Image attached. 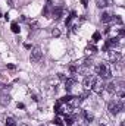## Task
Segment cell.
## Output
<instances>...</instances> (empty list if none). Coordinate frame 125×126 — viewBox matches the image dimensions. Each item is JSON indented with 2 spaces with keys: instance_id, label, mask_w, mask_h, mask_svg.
<instances>
[{
  "instance_id": "6da1fadb",
  "label": "cell",
  "mask_w": 125,
  "mask_h": 126,
  "mask_svg": "<svg viewBox=\"0 0 125 126\" xmlns=\"http://www.w3.org/2000/svg\"><path fill=\"white\" fill-rule=\"evenodd\" d=\"M107 110H109V113H110V114H113V116H116L118 113L124 111V100H122V98H119V100L110 101V103L107 104Z\"/></svg>"
},
{
  "instance_id": "7a4b0ae2",
  "label": "cell",
  "mask_w": 125,
  "mask_h": 126,
  "mask_svg": "<svg viewBox=\"0 0 125 126\" xmlns=\"http://www.w3.org/2000/svg\"><path fill=\"white\" fill-rule=\"evenodd\" d=\"M96 73H97L102 79H110V76H112V72H110V69H109V66H107L106 63H100V64L96 67Z\"/></svg>"
},
{
  "instance_id": "3957f363",
  "label": "cell",
  "mask_w": 125,
  "mask_h": 126,
  "mask_svg": "<svg viewBox=\"0 0 125 126\" xmlns=\"http://www.w3.org/2000/svg\"><path fill=\"white\" fill-rule=\"evenodd\" d=\"M91 90H93L96 94H102V93H103L104 84H103V79H102V78H94L93 85H91Z\"/></svg>"
},
{
  "instance_id": "277c9868",
  "label": "cell",
  "mask_w": 125,
  "mask_h": 126,
  "mask_svg": "<svg viewBox=\"0 0 125 126\" xmlns=\"http://www.w3.org/2000/svg\"><path fill=\"white\" fill-rule=\"evenodd\" d=\"M41 57H43V53H41V48L38 47V46H35V47H32L31 48V56H30V59H31L32 63H38L41 60Z\"/></svg>"
},
{
  "instance_id": "5b68a950",
  "label": "cell",
  "mask_w": 125,
  "mask_h": 126,
  "mask_svg": "<svg viewBox=\"0 0 125 126\" xmlns=\"http://www.w3.org/2000/svg\"><path fill=\"white\" fill-rule=\"evenodd\" d=\"M118 46H119V37L109 38V40H106V43L103 46V51H107L109 48H113V47H118Z\"/></svg>"
},
{
  "instance_id": "8992f818",
  "label": "cell",
  "mask_w": 125,
  "mask_h": 126,
  "mask_svg": "<svg viewBox=\"0 0 125 126\" xmlns=\"http://www.w3.org/2000/svg\"><path fill=\"white\" fill-rule=\"evenodd\" d=\"M110 62L113 63V64H119V63L122 62V53L121 51H110Z\"/></svg>"
},
{
  "instance_id": "52a82bcc",
  "label": "cell",
  "mask_w": 125,
  "mask_h": 126,
  "mask_svg": "<svg viewBox=\"0 0 125 126\" xmlns=\"http://www.w3.org/2000/svg\"><path fill=\"white\" fill-rule=\"evenodd\" d=\"M62 13H63V9L61 6H58V7H53V9H52V15H50V16H52L55 21H59L61 16H62Z\"/></svg>"
},
{
  "instance_id": "ba28073f",
  "label": "cell",
  "mask_w": 125,
  "mask_h": 126,
  "mask_svg": "<svg viewBox=\"0 0 125 126\" xmlns=\"http://www.w3.org/2000/svg\"><path fill=\"white\" fill-rule=\"evenodd\" d=\"M93 81H94V76L93 75H87L85 78H84V81H83V87H84V90H90L91 88V85H93Z\"/></svg>"
},
{
  "instance_id": "9c48e42d",
  "label": "cell",
  "mask_w": 125,
  "mask_h": 126,
  "mask_svg": "<svg viewBox=\"0 0 125 126\" xmlns=\"http://www.w3.org/2000/svg\"><path fill=\"white\" fill-rule=\"evenodd\" d=\"M77 84V79L75 78H66V81H65V90L66 91H71L72 90V85H75Z\"/></svg>"
},
{
  "instance_id": "30bf717a",
  "label": "cell",
  "mask_w": 125,
  "mask_h": 126,
  "mask_svg": "<svg viewBox=\"0 0 125 126\" xmlns=\"http://www.w3.org/2000/svg\"><path fill=\"white\" fill-rule=\"evenodd\" d=\"M100 21H102L103 24H107V22H110V21H112V15H110L109 12H104V13H102Z\"/></svg>"
},
{
  "instance_id": "8fae6325",
  "label": "cell",
  "mask_w": 125,
  "mask_h": 126,
  "mask_svg": "<svg viewBox=\"0 0 125 126\" xmlns=\"http://www.w3.org/2000/svg\"><path fill=\"white\" fill-rule=\"evenodd\" d=\"M55 113H58V114H62L63 113V107H62V101L61 100H58L56 104H55Z\"/></svg>"
},
{
  "instance_id": "7c38bea8",
  "label": "cell",
  "mask_w": 125,
  "mask_h": 126,
  "mask_svg": "<svg viewBox=\"0 0 125 126\" xmlns=\"http://www.w3.org/2000/svg\"><path fill=\"white\" fill-rule=\"evenodd\" d=\"M75 16H77V13H75V12L72 10V12L69 13V16L66 18V21H65V25H66V27H69V25H71V22H72V21L75 19Z\"/></svg>"
},
{
  "instance_id": "4fadbf2b",
  "label": "cell",
  "mask_w": 125,
  "mask_h": 126,
  "mask_svg": "<svg viewBox=\"0 0 125 126\" xmlns=\"http://www.w3.org/2000/svg\"><path fill=\"white\" fill-rule=\"evenodd\" d=\"M97 51H99V48H97L94 44H88L87 48H85V53H87V54H90V53H97Z\"/></svg>"
},
{
  "instance_id": "5bb4252c",
  "label": "cell",
  "mask_w": 125,
  "mask_h": 126,
  "mask_svg": "<svg viewBox=\"0 0 125 126\" xmlns=\"http://www.w3.org/2000/svg\"><path fill=\"white\" fill-rule=\"evenodd\" d=\"M9 101H10V97H9L7 94H1V95H0V103H1L3 106L9 104Z\"/></svg>"
},
{
  "instance_id": "9a60e30c",
  "label": "cell",
  "mask_w": 125,
  "mask_h": 126,
  "mask_svg": "<svg viewBox=\"0 0 125 126\" xmlns=\"http://www.w3.org/2000/svg\"><path fill=\"white\" fill-rule=\"evenodd\" d=\"M100 40H102V34H100V32L99 31H96L93 34V37H91V43H97V41H100Z\"/></svg>"
},
{
  "instance_id": "2e32d148",
  "label": "cell",
  "mask_w": 125,
  "mask_h": 126,
  "mask_svg": "<svg viewBox=\"0 0 125 126\" xmlns=\"http://www.w3.org/2000/svg\"><path fill=\"white\" fill-rule=\"evenodd\" d=\"M115 90H116V82H115V81H110V82L107 84V91H109V93H115Z\"/></svg>"
},
{
  "instance_id": "e0dca14e",
  "label": "cell",
  "mask_w": 125,
  "mask_h": 126,
  "mask_svg": "<svg viewBox=\"0 0 125 126\" xmlns=\"http://www.w3.org/2000/svg\"><path fill=\"white\" fill-rule=\"evenodd\" d=\"M10 30H12V32H13V34H19V32H21V28H19V25H18L16 22H12Z\"/></svg>"
},
{
  "instance_id": "ac0fdd59",
  "label": "cell",
  "mask_w": 125,
  "mask_h": 126,
  "mask_svg": "<svg viewBox=\"0 0 125 126\" xmlns=\"http://www.w3.org/2000/svg\"><path fill=\"white\" fill-rule=\"evenodd\" d=\"M83 114H84V117H85V122H91L93 120V114L91 113H88V111H83Z\"/></svg>"
},
{
  "instance_id": "d6986e66",
  "label": "cell",
  "mask_w": 125,
  "mask_h": 126,
  "mask_svg": "<svg viewBox=\"0 0 125 126\" xmlns=\"http://www.w3.org/2000/svg\"><path fill=\"white\" fill-rule=\"evenodd\" d=\"M83 64H84V67H91V64H93V59H84V62H83Z\"/></svg>"
},
{
  "instance_id": "ffe728a7",
  "label": "cell",
  "mask_w": 125,
  "mask_h": 126,
  "mask_svg": "<svg viewBox=\"0 0 125 126\" xmlns=\"http://www.w3.org/2000/svg\"><path fill=\"white\" fill-rule=\"evenodd\" d=\"M69 72H71L72 75H75V73L78 72V66H77V64H71V66H69Z\"/></svg>"
},
{
  "instance_id": "44dd1931",
  "label": "cell",
  "mask_w": 125,
  "mask_h": 126,
  "mask_svg": "<svg viewBox=\"0 0 125 126\" xmlns=\"http://www.w3.org/2000/svg\"><path fill=\"white\" fill-rule=\"evenodd\" d=\"M6 126H16V122H15L12 117H7V119H6Z\"/></svg>"
},
{
  "instance_id": "7402d4cb",
  "label": "cell",
  "mask_w": 125,
  "mask_h": 126,
  "mask_svg": "<svg viewBox=\"0 0 125 126\" xmlns=\"http://www.w3.org/2000/svg\"><path fill=\"white\" fill-rule=\"evenodd\" d=\"M96 3H97V7H106L107 6L106 0H96Z\"/></svg>"
},
{
  "instance_id": "603a6c76",
  "label": "cell",
  "mask_w": 125,
  "mask_h": 126,
  "mask_svg": "<svg viewBox=\"0 0 125 126\" xmlns=\"http://www.w3.org/2000/svg\"><path fill=\"white\" fill-rule=\"evenodd\" d=\"M53 123L56 126H63V120L61 117H55V120H53Z\"/></svg>"
},
{
  "instance_id": "cb8c5ba5",
  "label": "cell",
  "mask_w": 125,
  "mask_h": 126,
  "mask_svg": "<svg viewBox=\"0 0 125 126\" xmlns=\"http://www.w3.org/2000/svg\"><path fill=\"white\" fill-rule=\"evenodd\" d=\"M87 97H88V91H87V90H85V91H84V93H83V94L80 95V100H81V101H83V100H85V98H87Z\"/></svg>"
},
{
  "instance_id": "d4e9b609",
  "label": "cell",
  "mask_w": 125,
  "mask_h": 126,
  "mask_svg": "<svg viewBox=\"0 0 125 126\" xmlns=\"http://www.w3.org/2000/svg\"><path fill=\"white\" fill-rule=\"evenodd\" d=\"M112 19H113L116 24H119V25L122 24V18H121V16H115V18H112Z\"/></svg>"
},
{
  "instance_id": "484cf974",
  "label": "cell",
  "mask_w": 125,
  "mask_h": 126,
  "mask_svg": "<svg viewBox=\"0 0 125 126\" xmlns=\"http://www.w3.org/2000/svg\"><path fill=\"white\" fill-rule=\"evenodd\" d=\"M52 35H53V37H59V35H61V31H59V30H56V28H55V30H53V31H52Z\"/></svg>"
},
{
  "instance_id": "4316f807",
  "label": "cell",
  "mask_w": 125,
  "mask_h": 126,
  "mask_svg": "<svg viewBox=\"0 0 125 126\" xmlns=\"http://www.w3.org/2000/svg\"><path fill=\"white\" fill-rule=\"evenodd\" d=\"M124 37H125V30L121 28V30H119V38H124Z\"/></svg>"
},
{
  "instance_id": "83f0119b",
  "label": "cell",
  "mask_w": 125,
  "mask_h": 126,
  "mask_svg": "<svg viewBox=\"0 0 125 126\" xmlns=\"http://www.w3.org/2000/svg\"><path fill=\"white\" fill-rule=\"evenodd\" d=\"M77 123H78L80 126H87V123H88V122H85V120H80V122H77Z\"/></svg>"
},
{
  "instance_id": "f1b7e54d",
  "label": "cell",
  "mask_w": 125,
  "mask_h": 126,
  "mask_svg": "<svg viewBox=\"0 0 125 126\" xmlns=\"http://www.w3.org/2000/svg\"><path fill=\"white\" fill-rule=\"evenodd\" d=\"M66 78H68V76H65L63 73H59V79H62V81H66Z\"/></svg>"
},
{
  "instance_id": "f546056e",
  "label": "cell",
  "mask_w": 125,
  "mask_h": 126,
  "mask_svg": "<svg viewBox=\"0 0 125 126\" xmlns=\"http://www.w3.org/2000/svg\"><path fill=\"white\" fill-rule=\"evenodd\" d=\"M81 3H83V6H84V7H87V6H88V0H81Z\"/></svg>"
},
{
  "instance_id": "4dcf8cb0",
  "label": "cell",
  "mask_w": 125,
  "mask_h": 126,
  "mask_svg": "<svg viewBox=\"0 0 125 126\" xmlns=\"http://www.w3.org/2000/svg\"><path fill=\"white\" fill-rule=\"evenodd\" d=\"M18 109H25V106L22 103H18Z\"/></svg>"
},
{
  "instance_id": "1f68e13d",
  "label": "cell",
  "mask_w": 125,
  "mask_h": 126,
  "mask_svg": "<svg viewBox=\"0 0 125 126\" xmlns=\"http://www.w3.org/2000/svg\"><path fill=\"white\" fill-rule=\"evenodd\" d=\"M7 67H9V69H12V70H13V69H15V64H7Z\"/></svg>"
},
{
  "instance_id": "d6a6232c",
  "label": "cell",
  "mask_w": 125,
  "mask_h": 126,
  "mask_svg": "<svg viewBox=\"0 0 125 126\" xmlns=\"http://www.w3.org/2000/svg\"><path fill=\"white\" fill-rule=\"evenodd\" d=\"M25 48H28V50H31L32 47H31V44H25Z\"/></svg>"
},
{
  "instance_id": "836d02e7",
  "label": "cell",
  "mask_w": 125,
  "mask_h": 126,
  "mask_svg": "<svg viewBox=\"0 0 125 126\" xmlns=\"http://www.w3.org/2000/svg\"><path fill=\"white\" fill-rule=\"evenodd\" d=\"M32 100H34V101H38V98H37V95L35 94H32Z\"/></svg>"
},
{
  "instance_id": "e575fe53",
  "label": "cell",
  "mask_w": 125,
  "mask_h": 126,
  "mask_svg": "<svg viewBox=\"0 0 125 126\" xmlns=\"http://www.w3.org/2000/svg\"><path fill=\"white\" fill-rule=\"evenodd\" d=\"M121 126H125V123H124V122H122V123H121Z\"/></svg>"
},
{
  "instance_id": "d590c367",
  "label": "cell",
  "mask_w": 125,
  "mask_h": 126,
  "mask_svg": "<svg viewBox=\"0 0 125 126\" xmlns=\"http://www.w3.org/2000/svg\"><path fill=\"white\" fill-rule=\"evenodd\" d=\"M0 16H1V12H0Z\"/></svg>"
},
{
  "instance_id": "8d00e7d4",
  "label": "cell",
  "mask_w": 125,
  "mask_h": 126,
  "mask_svg": "<svg viewBox=\"0 0 125 126\" xmlns=\"http://www.w3.org/2000/svg\"><path fill=\"white\" fill-rule=\"evenodd\" d=\"M40 126H44V125H40Z\"/></svg>"
},
{
  "instance_id": "74e56055",
  "label": "cell",
  "mask_w": 125,
  "mask_h": 126,
  "mask_svg": "<svg viewBox=\"0 0 125 126\" xmlns=\"http://www.w3.org/2000/svg\"><path fill=\"white\" fill-rule=\"evenodd\" d=\"M102 126H106V125H102Z\"/></svg>"
}]
</instances>
